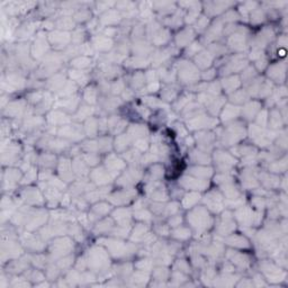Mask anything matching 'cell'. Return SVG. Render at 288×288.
Segmentation results:
<instances>
[{
	"label": "cell",
	"mask_w": 288,
	"mask_h": 288,
	"mask_svg": "<svg viewBox=\"0 0 288 288\" xmlns=\"http://www.w3.org/2000/svg\"><path fill=\"white\" fill-rule=\"evenodd\" d=\"M235 108V107H234ZM234 108L232 109V112H230V109H229V107L227 108H225V112H224V116L226 117V119L227 118H232V117H234V115H236L238 114V112H235L234 113ZM224 117V118H225Z\"/></svg>",
	"instance_id": "cell-2"
},
{
	"label": "cell",
	"mask_w": 288,
	"mask_h": 288,
	"mask_svg": "<svg viewBox=\"0 0 288 288\" xmlns=\"http://www.w3.org/2000/svg\"><path fill=\"white\" fill-rule=\"evenodd\" d=\"M195 196H197V195H196V194H190V195H188V196H187V197L185 198V200H184V205H185L186 207H187V208H188L189 206L194 205L196 201L199 199V198H195V199H192V198H194Z\"/></svg>",
	"instance_id": "cell-1"
}]
</instances>
